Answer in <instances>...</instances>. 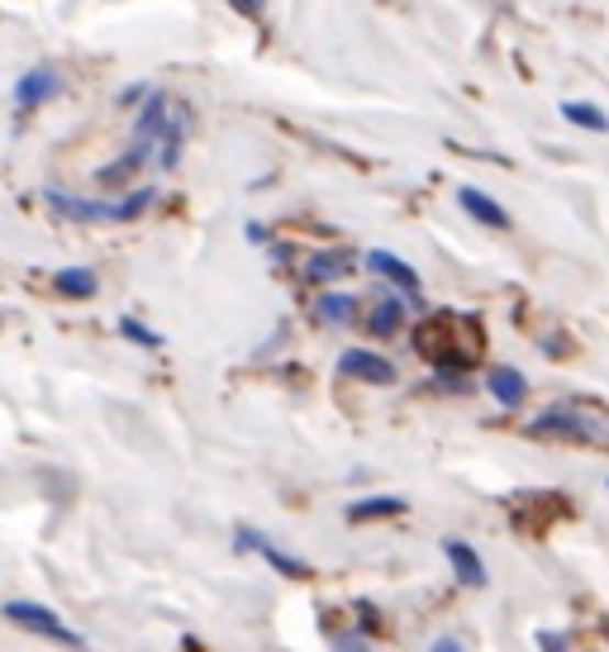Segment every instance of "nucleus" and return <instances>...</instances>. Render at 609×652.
<instances>
[{
  "label": "nucleus",
  "instance_id": "obj_23",
  "mask_svg": "<svg viewBox=\"0 0 609 652\" xmlns=\"http://www.w3.org/2000/svg\"><path fill=\"white\" fill-rule=\"evenodd\" d=\"M539 643H543V648H567V639H562V633H539Z\"/></svg>",
  "mask_w": 609,
  "mask_h": 652
},
{
  "label": "nucleus",
  "instance_id": "obj_6",
  "mask_svg": "<svg viewBox=\"0 0 609 652\" xmlns=\"http://www.w3.org/2000/svg\"><path fill=\"white\" fill-rule=\"evenodd\" d=\"M57 91H63V77H57V67H29L24 77H14V110H20V114H34L38 106H48Z\"/></svg>",
  "mask_w": 609,
  "mask_h": 652
},
{
  "label": "nucleus",
  "instance_id": "obj_20",
  "mask_svg": "<svg viewBox=\"0 0 609 652\" xmlns=\"http://www.w3.org/2000/svg\"><path fill=\"white\" fill-rule=\"evenodd\" d=\"M120 333H124V339L134 343V347H163V343H167L163 333H157V329H148V324H139L134 314H124V320H120Z\"/></svg>",
  "mask_w": 609,
  "mask_h": 652
},
{
  "label": "nucleus",
  "instance_id": "obj_8",
  "mask_svg": "<svg viewBox=\"0 0 609 652\" xmlns=\"http://www.w3.org/2000/svg\"><path fill=\"white\" fill-rule=\"evenodd\" d=\"M339 376L347 382H367V386H390L396 382V362L381 353H367V347H347L339 357Z\"/></svg>",
  "mask_w": 609,
  "mask_h": 652
},
{
  "label": "nucleus",
  "instance_id": "obj_16",
  "mask_svg": "<svg viewBox=\"0 0 609 652\" xmlns=\"http://www.w3.org/2000/svg\"><path fill=\"white\" fill-rule=\"evenodd\" d=\"M405 324V306H400V296H381L372 306L367 314V333H376V339H390V333H400Z\"/></svg>",
  "mask_w": 609,
  "mask_h": 652
},
{
  "label": "nucleus",
  "instance_id": "obj_13",
  "mask_svg": "<svg viewBox=\"0 0 609 652\" xmlns=\"http://www.w3.org/2000/svg\"><path fill=\"white\" fill-rule=\"evenodd\" d=\"M53 291L67 300H91L100 291V277L91 267H57L53 272Z\"/></svg>",
  "mask_w": 609,
  "mask_h": 652
},
{
  "label": "nucleus",
  "instance_id": "obj_19",
  "mask_svg": "<svg viewBox=\"0 0 609 652\" xmlns=\"http://www.w3.org/2000/svg\"><path fill=\"white\" fill-rule=\"evenodd\" d=\"M153 200H157L153 186H139V191L120 196V200H114V224H134V220H143V210H148Z\"/></svg>",
  "mask_w": 609,
  "mask_h": 652
},
{
  "label": "nucleus",
  "instance_id": "obj_12",
  "mask_svg": "<svg viewBox=\"0 0 609 652\" xmlns=\"http://www.w3.org/2000/svg\"><path fill=\"white\" fill-rule=\"evenodd\" d=\"M486 390L505 405V410H519L524 396H529V382H524V372H514V367H490L486 372Z\"/></svg>",
  "mask_w": 609,
  "mask_h": 652
},
{
  "label": "nucleus",
  "instance_id": "obj_7",
  "mask_svg": "<svg viewBox=\"0 0 609 652\" xmlns=\"http://www.w3.org/2000/svg\"><path fill=\"white\" fill-rule=\"evenodd\" d=\"M362 263H367V267L376 272V277H386V281H390V286H396V291H400L405 300H414V306H419V300H424V286H419V272H414L410 263H405V257H400V253L372 248L367 257H362Z\"/></svg>",
  "mask_w": 609,
  "mask_h": 652
},
{
  "label": "nucleus",
  "instance_id": "obj_9",
  "mask_svg": "<svg viewBox=\"0 0 609 652\" xmlns=\"http://www.w3.org/2000/svg\"><path fill=\"white\" fill-rule=\"evenodd\" d=\"M443 553H447V562H453V576L462 586H472V590H481L486 582H490V572H486V562H481V553H476L472 543H462V539H447L443 543Z\"/></svg>",
  "mask_w": 609,
  "mask_h": 652
},
{
  "label": "nucleus",
  "instance_id": "obj_17",
  "mask_svg": "<svg viewBox=\"0 0 609 652\" xmlns=\"http://www.w3.org/2000/svg\"><path fill=\"white\" fill-rule=\"evenodd\" d=\"M562 120L576 124V129H596V134H609V114L600 106H590V100H567V106H562Z\"/></svg>",
  "mask_w": 609,
  "mask_h": 652
},
{
  "label": "nucleus",
  "instance_id": "obj_10",
  "mask_svg": "<svg viewBox=\"0 0 609 652\" xmlns=\"http://www.w3.org/2000/svg\"><path fill=\"white\" fill-rule=\"evenodd\" d=\"M457 206L486 229H510V210L500 200H490L486 191H476V186H457Z\"/></svg>",
  "mask_w": 609,
  "mask_h": 652
},
{
  "label": "nucleus",
  "instance_id": "obj_24",
  "mask_svg": "<svg viewBox=\"0 0 609 652\" xmlns=\"http://www.w3.org/2000/svg\"><path fill=\"white\" fill-rule=\"evenodd\" d=\"M433 652H462V643L457 639H439V643H433Z\"/></svg>",
  "mask_w": 609,
  "mask_h": 652
},
{
  "label": "nucleus",
  "instance_id": "obj_22",
  "mask_svg": "<svg viewBox=\"0 0 609 652\" xmlns=\"http://www.w3.org/2000/svg\"><path fill=\"white\" fill-rule=\"evenodd\" d=\"M229 5H234L239 14H263V5H267V0H229Z\"/></svg>",
  "mask_w": 609,
  "mask_h": 652
},
{
  "label": "nucleus",
  "instance_id": "obj_2",
  "mask_svg": "<svg viewBox=\"0 0 609 652\" xmlns=\"http://www.w3.org/2000/svg\"><path fill=\"white\" fill-rule=\"evenodd\" d=\"M0 615H5L14 629H24V633H38V639L71 643V648H81V643H86L77 629H67L63 619H57V610H48V605H38V600H5V605H0Z\"/></svg>",
  "mask_w": 609,
  "mask_h": 652
},
{
  "label": "nucleus",
  "instance_id": "obj_4",
  "mask_svg": "<svg viewBox=\"0 0 609 652\" xmlns=\"http://www.w3.org/2000/svg\"><path fill=\"white\" fill-rule=\"evenodd\" d=\"M43 200L71 224H114V200H96V196H71L63 186H43Z\"/></svg>",
  "mask_w": 609,
  "mask_h": 652
},
{
  "label": "nucleus",
  "instance_id": "obj_5",
  "mask_svg": "<svg viewBox=\"0 0 609 652\" xmlns=\"http://www.w3.org/2000/svg\"><path fill=\"white\" fill-rule=\"evenodd\" d=\"M153 153H157V139L134 134V143L124 148V157H114V163H106V167L96 172V186H100V191H120V186H129L143 167H148V157H153Z\"/></svg>",
  "mask_w": 609,
  "mask_h": 652
},
{
  "label": "nucleus",
  "instance_id": "obj_14",
  "mask_svg": "<svg viewBox=\"0 0 609 652\" xmlns=\"http://www.w3.org/2000/svg\"><path fill=\"white\" fill-rule=\"evenodd\" d=\"M347 272H357L353 267V253H347V248L314 253L310 263H304V277H310V281H339V277H347Z\"/></svg>",
  "mask_w": 609,
  "mask_h": 652
},
{
  "label": "nucleus",
  "instance_id": "obj_15",
  "mask_svg": "<svg viewBox=\"0 0 609 652\" xmlns=\"http://www.w3.org/2000/svg\"><path fill=\"white\" fill-rule=\"evenodd\" d=\"M405 510H410L405 496H367V500L347 505V519H353V524H367V519H390V515H405Z\"/></svg>",
  "mask_w": 609,
  "mask_h": 652
},
{
  "label": "nucleus",
  "instance_id": "obj_21",
  "mask_svg": "<svg viewBox=\"0 0 609 652\" xmlns=\"http://www.w3.org/2000/svg\"><path fill=\"white\" fill-rule=\"evenodd\" d=\"M148 91H153V86H143V81H139V86H124V91H120V106H134V100H143Z\"/></svg>",
  "mask_w": 609,
  "mask_h": 652
},
{
  "label": "nucleus",
  "instance_id": "obj_11",
  "mask_svg": "<svg viewBox=\"0 0 609 652\" xmlns=\"http://www.w3.org/2000/svg\"><path fill=\"white\" fill-rule=\"evenodd\" d=\"M186 129H191V110H186V106H171L167 134H163V143H157V167H163V172H177V167H181V148H186Z\"/></svg>",
  "mask_w": 609,
  "mask_h": 652
},
{
  "label": "nucleus",
  "instance_id": "obj_18",
  "mask_svg": "<svg viewBox=\"0 0 609 652\" xmlns=\"http://www.w3.org/2000/svg\"><path fill=\"white\" fill-rule=\"evenodd\" d=\"M314 314L324 324H353L357 320V300L339 296V291H324V296H319V306H314Z\"/></svg>",
  "mask_w": 609,
  "mask_h": 652
},
{
  "label": "nucleus",
  "instance_id": "obj_3",
  "mask_svg": "<svg viewBox=\"0 0 609 652\" xmlns=\"http://www.w3.org/2000/svg\"><path fill=\"white\" fill-rule=\"evenodd\" d=\"M234 543H239V553H257L272 572H281L286 582H310V576H314L310 562H300V557H291V553H281V548L272 543V539H263V533H257L253 524H239V539H234Z\"/></svg>",
  "mask_w": 609,
  "mask_h": 652
},
{
  "label": "nucleus",
  "instance_id": "obj_1",
  "mask_svg": "<svg viewBox=\"0 0 609 652\" xmlns=\"http://www.w3.org/2000/svg\"><path fill=\"white\" fill-rule=\"evenodd\" d=\"M533 439H557V443H605L609 429L600 419H590L586 410H572V405H553L529 424Z\"/></svg>",
  "mask_w": 609,
  "mask_h": 652
}]
</instances>
